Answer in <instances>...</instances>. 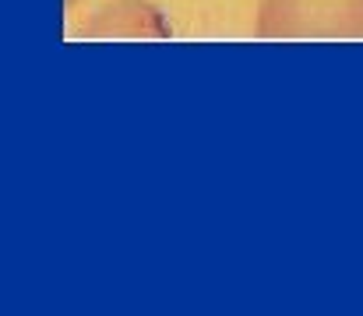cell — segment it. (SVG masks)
I'll return each mask as SVG.
<instances>
[{"label":"cell","instance_id":"cell-1","mask_svg":"<svg viewBox=\"0 0 363 316\" xmlns=\"http://www.w3.org/2000/svg\"><path fill=\"white\" fill-rule=\"evenodd\" d=\"M261 39H363V0H261Z\"/></svg>","mask_w":363,"mask_h":316}]
</instances>
